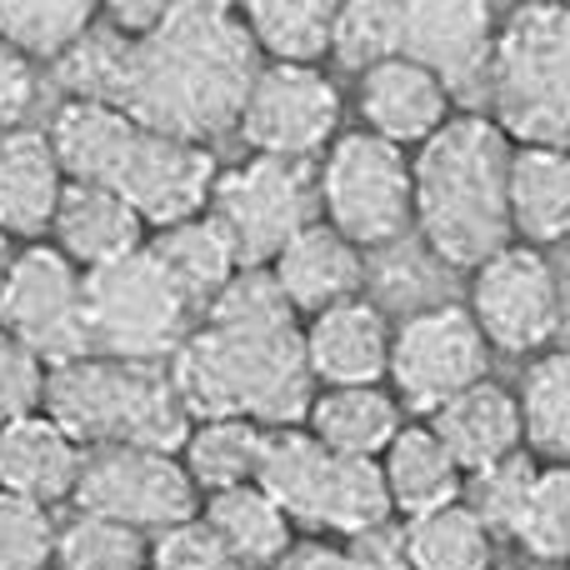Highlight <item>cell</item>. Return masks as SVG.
Masks as SVG:
<instances>
[{
    "instance_id": "cell-41",
    "label": "cell",
    "mask_w": 570,
    "mask_h": 570,
    "mask_svg": "<svg viewBox=\"0 0 570 570\" xmlns=\"http://www.w3.org/2000/svg\"><path fill=\"white\" fill-rule=\"evenodd\" d=\"M36 86H40L36 66L0 40V136H6V130H20L30 100H36Z\"/></svg>"
},
{
    "instance_id": "cell-4",
    "label": "cell",
    "mask_w": 570,
    "mask_h": 570,
    "mask_svg": "<svg viewBox=\"0 0 570 570\" xmlns=\"http://www.w3.org/2000/svg\"><path fill=\"white\" fill-rule=\"evenodd\" d=\"M511 140L481 110H455L421 150H411L415 230L425 250L455 271H481L511 246Z\"/></svg>"
},
{
    "instance_id": "cell-20",
    "label": "cell",
    "mask_w": 570,
    "mask_h": 570,
    "mask_svg": "<svg viewBox=\"0 0 570 570\" xmlns=\"http://www.w3.org/2000/svg\"><path fill=\"white\" fill-rule=\"evenodd\" d=\"M60 196H66V170L46 130H6L0 136V236L20 246L50 240Z\"/></svg>"
},
{
    "instance_id": "cell-46",
    "label": "cell",
    "mask_w": 570,
    "mask_h": 570,
    "mask_svg": "<svg viewBox=\"0 0 570 570\" xmlns=\"http://www.w3.org/2000/svg\"><path fill=\"white\" fill-rule=\"evenodd\" d=\"M566 570H570V566H566Z\"/></svg>"
},
{
    "instance_id": "cell-16",
    "label": "cell",
    "mask_w": 570,
    "mask_h": 570,
    "mask_svg": "<svg viewBox=\"0 0 570 570\" xmlns=\"http://www.w3.org/2000/svg\"><path fill=\"white\" fill-rule=\"evenodd\" d=\"M495 30L501 20L481 0H401V56L431 70L451 90L455 110L485 116Z\"/></svg>"
},
{
    "instance_id": "cell-35",
    "label": "cell",
    "mask_w": 570,
    "mask_h": 570,
    "mask_svg": "<svg viewBox=\"0 0 570 570\" xmlns=\"http://www.w3.org/2000/svg\"><path fill=\"white\" fill-rule=\"evenodd\" d=\"M511 541L535 566H570V465H541Z\"/></svg>"
},
{
    "instance_id": "cell-39",
    "label": "cell",
    "mask_w": 570,
    "mask_h": 570,
    "mask_svg": "<svg viewBox=\"0 0 570 570\" xmlns=\"http://www.w3.org/2000/svg\"><path fill=\"white\" fill-rule=\"evenodd\" d=\"M146 570H246V566H240L236 556L226 551V541L196 515V521H180V525H170V531L150 535Z\"/></svg>"
},
{
    "instance_id": "cell-25",
    "label": "cell",
    "mask_w": 570,
    "mask_h": 570,
    "mask_svg": "<svg viewBox=\"0 0 570 570\" xmlns=\"http://www.w3.org/2000/svg\"><path fill=\"white\" fill-rule=\"evenodd\" d=\"M381 481H385V495H391L395 521H421V515L461 501L465 475L451 461V451L435 441L431 425L405 421V431L381 455Z\"/></svg>"
},
{
    "instance_id": "cell-23",
    "label": "cell",
    "mask_w": 570,
    "mask_h": 570,
    "mask_svg": "<svg viewBox=\"0 0 570 570\" xmlns=\"http://www.w3.org/2000/svg\"><path fill=\"white\" fill-rule=\"evenodd\" d=\"M435 431V441L451 451V461L461 465V475L485 471V465L505 461V455L525 451V425H521V401H515L511 385L491 381L461 391L451 405L425 421Z\"/></svg>"
},
{
    "instance_id": "cell-13",
    "label": "cell",
    "mask_w": 570,
    "mask_h": 570,
    "mask_svg": "<svg viewBox=\"0 0 570 570\" xmlns=\"http://www.w3.org/2000/svg\"><path fill=\"white\" fill-rule=\"evenodd\" d=\"M465 301H471L465 315L475 321V331L485 335L491 351L531 355V361L541 351H551L566 315V291L551 256L515 246V240L505 250H495L481 271H471Z\"/></svg>"
},
{
    "instance_id": "cell-14",
    "label": "cell",
    "mask_w": 570,
    "mask_h": 570,
    "mask_svg": "<svg viewBox=\"0 0 570 570\" xmlns=\"http://www.w3.org/2000/svg\"><path fill=\"white\" fill-rule=\"evenodd\" d=\"M70 505L80 515H100V521L130 525L140 535H160L180 521H196L200 491L186 475L180 455L110 445V451H86V471H80Z\"/></svg>"
},
{
    "instance_id": "cell-21",
    "label": "cell",
    "mask_w": 570,
    "mask_h": 570,
    "mask_svg": "<svg viewBox=\"0 0 570 570\" xmlns=\"http://www.w3.org/2000/svg\"><path fill=\"white\" fill-rule=\"evenodd\" d=\"M80 471H86V445L70 431H60L46 411L30 421L0 425V491L36 505L76 501Z\"/></svg>"
},
{
    "instance_id": "cell-7",
    "label": "cell",
    "mask_w": 570,
    "mask_h": 570,
    "mask_svg": "<svg viewBox=\"0 0 570 570\" xmlns=\"http://www.w3.org/2000/svg\"><path fill=\"white\" fill-rule=\"evenodd\" d=\"M256 485L291 515L295 531H311L321 541H351L371 525L395 521L381 461L331 455L305 425H285V431L266 435Z\"/></svg>"
},
{
    "instance_id": "cell-32",
    "label": "cell",
    "mask_w": 570,
    "mask_h": 570,
    "mask_svg": "<svg viewBox=\"0 0 570 570\" xmlns=\"http://www.w3.org/2000/svg\"><path fill=\"white\" fill-rule=\"evenodd\" d=\"M96 0H0V40L30 66H60L96 30Z\"/></svg>"
},
{
    "instance_id": "cell-26",
    "label": "cell",
    "mask_w": 570,
    "mask_h": 570,
    "mask_svg": "<svg viewBox=\"0 0 570 570\" xmlns=\"http://www.w3.org/2000/svg\"><path fill=\"white\" fill-rule=\"evenodd\" d=\"M146 250L156 256V266L170 276V285L180 291V301L196 311V321L210 311V305L226 295V285L240 276V261H236V246L226 240V230L206 216H190L180 226H166V230H150Z\"/></svg>"
},
{
    "instance_id": "cell-34",
    "label": "cell",
    "mask_w": 570,
    "mask_h": 570,
    "mask_svg": "<svg viewBox=\"0 0 570 570\" xmlns=\"http://www.w3.org/2000/svg\"><path fill=\"white\" fill-rule=\"evenodd\" d=\"M541 475V461L531 451H515L505 461L471 471L461 485V505H471V515L495 535V541H511L515 521H521L525 501H531V485Z\"/></svg>"
},
{
    "instance_id": "cell-5",
    "label": "cell",
    "mask_w": 570,
    "mask_h": 570,
    "mask_svg": "<svg viewBox=\"0 0 570 570\" xmlns=\"http://www.w3.org/2000/svg\"><path fill=\"white\" fill-rule=\"evenodd\" d=\"M46 415L86 451L136 445V451L180 455L196 425L170 365H136L110 355H80L70 365H56L46 381Z\"/></svg>"
},
{
    "instance_id": "cell-1",
    "label": "cell",
    "mask_w": 570,
    "mask_h": 570,
    "mask_svg": "<svg viewBox=\"0 0 570 570\" xmlns=\"http://www.w3.org/2000/svg\"><path fill=\"white\" fill-rule=\"evenodd\" d=\"M261 66L266 60L240 6L170 0L166 20L146 40L110 36V76L96 106L126 110L160 136L210 146L236 130Z\"/></svg>"
},
{
    "instance_id": "cell-29",
    "label": "cell",
    "mask_w": 570,
    "mask_h": 570,
    "mask_svg": "<svg viewBox=\"0 0 570 570\" xmlns=\"http://www.w3.org/2000/svg\"><path fill=\"white\" fill-rule=\"evenodd\" d=\"M266 425L240 421V415H206L190 425L186 445H180V465L196 481L200 501L236 485H256L261 455H266Z\"/></svg>"
},
{
    "instance_id": "cell-9",
    "label": "cell",
    "mask_w": 570,
    "mask_h": 570,
    "mask_svg": "<svg viewBox=\"0 0 570 570\" xmlns=\"http://www.w3.org/2000/svg\"><path fill=\"white\" fill-rule=\"evenodd\" d=\"M196 331V311L180 301L170 276L150 250L86 271V335L90 355L136 365H170L186 335Z\"/></svg>"
},
{
    "instance_id": "cell-43",
    "label": "cell",
    "mask_w": 570,
    "mask_h": 570,
    "mask_svg": "<svg viewBox=\"0 0 570 570\" xmlns=\"http://www.w3.org/2000/svg\"><path fill=\"white\" fill-rule=\"evenodd\" d=\"M166 10L170 0H106L100 6V26L120 40H146L166 20Z\"/></svg>"
},
{
    "instance_id": "cell-24",
    "label": "cell",
    "mask_w": 570,
    "mask_h": 570,
    "mask_svg": "<svg viewBox=\"0 0 570 570\" xmlns=\"http://www.w3.org/2000/svg\"><path fill=\"white\" fill-rule=\"evenodd\" d=\"M301 425L331 455L381 461L385 445L405 431V411L391 395V385H321Z\"/></svg>"
},
{
    "instance_id": "cell-15",
    "label": "cell",
    "mask_w": 570,
    "mask_h": 570,
    "mask_svg": "<svg viewBox=\"0 0 570 570\" xmlns=\"http://www.w3.org/2000/svg\"><path fill=\"white\" fill-rule=\"evenodd\" d=\"M236 136L250 156L311 166L341 136V86L325 76V66H261Z\"/></svg>"
},
{
    "instance_id": "cell-44",
    "label": "cell",
    "mask_w": 570,
    "mask_h": 570,
    "mask_svg": "<svg viewBox=\"0 0 570 570\" xmlns=\"http://www.w3.org/2000/svg\"><path fill=\"white\" fill-rule=\"evenodd\" d=\"M271 570H361L351 561V551H345L341 541H321V535H305V541L291 546V556H285L281 566Z\"/></svg>"
},
{
    "instance_id": "cell-18",
    "label": "cell",
    "mask_w": 570,
    "mask_h": 570,
    "mask_svg": "<svg viewBox=\"0 0 570 570\" xmlns=\"http://www.w3.org/2000/svg\"><path fill=\"white\" fill-rule=\"evenodd\" d=\"M395 325L371 301H345L305 321V365L321 385H385Z\"/></svg>"
},
{
    "instance_id": "cell-6",
    "label": "cell",
    "mask_w": 570,
    "mask_h": 570,
    "mask_svg": "<svg viewBox=\"0 0 570 570\" xmlns=\"http://www.w3.org/2000/svg\"><path fill=\"white\" fill-rule=\"evenodd\" d=\"M485 116L511 146L570 150V6L531 0L501 20Z\"/></svg>"
},
{
    "instance_id": "cell-19",
    "label": "cell",
    "mask_w": 570,
    "mask_h": 570,
    "mask_svg": "<svg viewBox=\"0 0 570 570\" xmlns=\"http://www.w3.org/2000/svg\"><path fill=\"white\" fill-rule=\"evenodd\" d=\"M266 271L301 321L365 295V250H355L345 236H335L325 220L305 226Z\"/></svg>"
},
{
    "instance_id": "cell-10",
    "label": "cell",
    "mask_w": 570,
    "mask_h": 570,
    "mask_svg": "<svg viewBox=\"0 0 570 570\" xmlns=\"http://www.w3.org/2000/svg\"><path fill=\"white\" fill-rule=\"evenodd\" d=\"M206 210H210V220L226 230L230 246H236L240 271H266L305 226L321 220L315 166L246 156L216 176V190H210Z\"/></svg>"
},
{
    "instance_id": "cell-12",
    "label": "cell",
    "mask_w": 570,
    "mask_h": 570,
    "mask_svg": "<svg viewBox=\"0 0 570 570\" xmlns=\"http://www.w3.org/2000/svg\"><path fill=\"white\" fill-rule=\"evenodd\" d=\"M0 335L36 351L50 371L90 355L86 271L70 266L50 240L20 246L0 285Z\"/></svg>"
},
{
    "instance_id": "cell-31",
    "label": "cell",
    "mask_w": 570,
    "mask_h": 570,
    "mask_svg": "<svg viewBox=\"0 0 570 570\" xmlns=\"http://www.w3.org/2000/svg\"><path fill=\"white\" fill-rule=\"evenodd\" d=\"M521 425H525V451L541 465H570V345H551L525 365L521 385Z\"/></svg>"
},
{
    "instance_id": "cell-33",
    "label": "cell",
    "mask_w": 570,
    "mask_h": 570,
    "mask_svg": "<svg viewBox=\"0 0 570 570\" xmlns=\"http://www.w3.org/2000/svg\"><path fill=\"white\" fill-rule=\"evenodd\" d=\"M405 525V556L411 570H491L495 535L471 515V505H445Z\"/></svg>"
},
{
    "instance_id": "cell-38",
    "label": "cell",
    "mask_w": 570,
    "mask_h": 570,
    "mask_svg": "<svg viewBox=\"0 0 570 570\" xmlns=\"http://www.w3.org/2000/svg\"><path fill=\"white\" fill-rule=\"evenodd\" d=\"M56 515L0 491V570H46L56 561Z\"/></svg>"
},
{
    "instance_id": "cell-2",
    "label": "cell",
    "mask_w": 570,
    "mask_h": 570,
    "mask_svg": "<svg viewBox=\"0 0 570 570\" xmlns=\"http://www.w3.org/2000/svg\"><path fill=\"white\" fill-rule=\"evenodd\" d=\"M190 415H240L266 431L301 425L311 411L305 321L285 305L271 271H240L216 305L196 321L170 361Z\"/></svg>"
},
{
    "instance_id": "cell-28",
    "label": "cell",
    "mask_w": 570,
    "mask_h": 570,
    "mask_svg": "<svg viewBox=\"0 0 570 570\" xmlns=\"http://www.w3.org/2000/svg\"><path fill=\"white\" fill-rule=\"evenodd\" d=\"M200 521L226 541V551L246 570L281 566L285 556H291V546L301 541L291 515H285L261 485H236V491L206 495V501H200Z\"/></svg>"
},
{
    "instance_id": "cell-37",
    "label": "cell",
    "mask_w": 570,
    "mask_h": 570,
    "mask_svg": "<svg viewBox=\"0 0 570 570\" xmlns=\"http://www.w3.org/2000/svg\"><path fill=\"white\" fill-rule=\"evenodd\" d=\"M391 56H401V0H341L331 46L335 66L361 76Z\"/></svg>"
},
{
    "instance_id": "cell-40",
    "label": "cell",
    "mask_w": 570,
    "mask_h": 570,
    "mask_svg": "<svg viewBox=\"0 0 570 570\" xmlns=\"http://www.w3.org/2000/svg\"><path fill=\"white\" fill-rule=\"evenodd\" d=\"M46 381L50 365L20 341L0 335V425L30 421V415L46 411Z\"/></svg>"
},
{
    "instance_id": "cell-11",
    "label": "cell",
    "mask_w": 570,
    "mask_h": 570,
    "mask_svg": "<svg viewBox=\"0 0 570 570\" xmlns=\"http://www.w3.org/2000/svg\"><path fill=\"white\" fill-rule=\"evenodd\" d=\"M485 371H491V345L465 315V305H431L395 325L385 385L405 415L431 421L461 391L481 385Z\"/></svg>"
},
{
    "instance_id": "cell-42",
    "label": "cell",
    "mask_w": 570,
    "mask_h": 570,
    "mask_svg": "<svg viewBox=\"0 0 570 570\" xmlns=\"http://www.w3.org/2000/svg\"><path fill=\"white\" fill-rule=\"evenodd\" d=\"M351 551V561L361 570H411V556H405V525L401 521H385V525H371V531L351 535L341 541Z\"/></svg>"
},
{
    "instance_id": "cell-30",
    "label": "cell",
    "mask_w": 570,
    "mask_h": 570,
    "mask_svg": "<svg viewBox=\"0 0 570 570\" xmlns=\"http://www.w3.org/2000/svg\"><path fill=\"white\" fill-rule=\"evenodd\" d=\"M250 40L266 66H321L335 46V0H246Z\"/></svg>"
},
{
    "instance_id": "cell-22",
    "label": "cell",
    "mask_w": 570,
    "mask_h": 570,
    "mask_svg": "<svg viewBox=\"0 0 570 570\" xmlns=\"http://www.w3.org/2000/svg\"><path fill=\"white\" fill-rule=\"evenodd\" d=\"M150 230L116 190L106 186H76L66 180V196L56 206V220H50V246L80 271H100L116 266V261L146 250Z\"/></svg>"
},
{
    "instance_id": "cell-17",
    "label": "cell",
    "mask_w": 570,
    "mask_h": 570,
    "mask_svg": "<svg viewBox=\"0 0 570 570\" xmlns=\"http://www.w3.org/2000/svg\"><path fill=\"white\" fill-rule=\"evenodd\" d=\"M355 110H361V130L401 150H421L455 116V100L425 66L391 56L355 76Z\"/></svg>"
},
{
    "instance_id": "cell-8",
    "label": "cell",
    "mask_w": 570,
    "mask_h": 570,
    "mask_svg": "<svg viewBox=\"0 0 570 570\" xmlns=\"http://www.w3.org/2000/svg\"><path fill=\"white\" fill-rule=\"evenodd\" d=\"M315 196L321 220L355 250L395 246L405 230H415L411 150L371 130H341L315 166Z\"/></svg>"
},
{
    "instance_id": "cell-45",
    "label": "cell",
    "mask_w": 570,
    "mask_h": 570,
    "mask_svg": "<svg viewBox=\"0 0 570 570\" xmlns=\"http://www.w3.org/2000/svg\"><path fill=\"white\" fill-rule=\"evenodd\" d=\"M10 246H16V240L0 236V285H6V271H10V261H16V250H10Z\"/></svg>"
},
{
    "instance_id": "cell-27",
    "label": "cell",
    "mask_w": 570,
    "mask_h": 570,
    "mask_svg": "<svg viewBox=\"0 0 570 570\" xmlns=\"http://www.w3.org/2000/svg\"><path fill=\"white\" fill-rule=\"evenodd\" d=\"M511 236L515 246H561L570 240V150L515 146L511 150Z\"/></svg>"
},
{
    "instance_id": "cell-36",
    "label": "cell",
    "mask_w": 570,
    "mask_h": 570,
    "mask_svg": "<svg viewBox=\"0 0 570 570\" xmlns=\"http://www.w3.org/2000/svg\"><path fill=\"white\" fill-rule=\"evenodd\" d=\"M146 561H150V535L130 531V525L76 511L56 531L60 570H146Z\"/></svg>"
},
{
    "instance_id": "cell-3",
    "label": "cell",
    "mask_w": 570,
    "mask_h": 570,
    "mask_svg": "<svg viewBox=\"0 0 570 570\" xmlns=\"http://www.w3.org/2000/svg\"><path fill=\"white\" fill-rule=\"evenodd\" d=\"M66 180L106 186L146 220V230L180 226L206 216L216 190V150L196 140H176L130 120L116 106L96 100H60L46 126Z\"/></svg>"
}]
</instances>
